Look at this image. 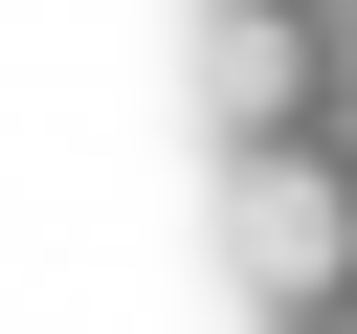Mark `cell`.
Wrapping results in <instances>:
<instances>
[{"label": "cell", "mask_w": 357, "mask_h": 334, "mask_svg": "<svg viewBox=\"0 0 357 334\" xmlns=\"http://www.w3.org/2000/svg\"><path fill=\"white\" fill-rule=\"evenodd\" d=\"M201 89H223V134H245V156H290V111H312V22H290V0H223Z\"/></svg>", "instance_id": "cell-2"}, {"label": "cell", "mask_w": 357, "mask_h": 334, "mask_svg": "<svg viewBox=\"0 0 357 334\" xmlns=\"http://www.w3.org/2000/svg\"><path fill=\"white\" fill-rule=\"evenodd\" d=\"M223 245H245V289H268V312H335V289H357V178H335V156H245Z\"/></svg>", "instance_id": "cell-1"}]
</instances>
